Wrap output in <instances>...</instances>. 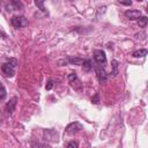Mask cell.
Returning a JSON list of instances; mask_svg holds the SVG:
<instances>
[{
    "label": "cell",
    "instance_id": "obj_1",
    "mask_svg": "<svg viewBox=\"0 0 148 148\" xmlns=\"http://www.w3.org/2000/svg\"><path fill=\"white\" fill-rule=\"evenodd\" d=\"M10 23L15 28H23L28 25V18H25L24 16H13L10 18Z\"/></svg>",
    "mask_w": 148,
    "mask_h": 148
},
{
    "label": "cell",
    "instance_id": "obj_2",
    "mask_svg": "<svg viewBox=\"0 0 148 148\" xmlns=\"http://www.w3.org/2000/svg\"><path fill=\"white\" fill-rule=\"evenodd\" d=\"M94 68H95V72H96V75H97V79H98V81L101 82V83H103V82H105L106 80H108V73L105 72V69L101 66V65H95L94 66Z\"/></svg>",
    "mask_w": 148,
    "mask_h": 148
},
{
    "label": "cell",
    "instance_id": "obj_3",
    "mask_svg": "<svg viewBox=\"0 0 148 148\" xmlns=\"http://www.w3.org/2000/svg\"><path fill=\"white\" fill-rule=\"evenodd\" d=\"M81 130H83V126H82L79 121H74V123H71V124L66 127V133H67V134H74V133L80 132Z\"/></svg>",
    "mask_w": 148,
    "mask_h": 148
},
{
    "label": "cell",
    "instance_id": "obj_4",
    "mask_svg": "<svg viewBox=\"0 0 148 148\" xmlns=\"http://www.w3.org/2000/svg\"><path fill=\"white\" fill-rule=\"evenodd\" d=\"M44 138L46 141L56 142L58 141V132L56 130H44Z\"/></svg>",
    "mask_w": 148,
    "mask_h": 148
},
{
    "label": "cell",
    "instance_id": "obj_5",
    "mask_svg": "<svg viewBox=\"0 0 148 148\" xmlns=\"http://www.w3.org/2000/svg\"><path fill=\"white\" fill-rule=\"evenodd\" d=\"M94 58H95L96 62L101 66L106 62V56H105L104 51H102V50H95L94 51Z\"/></svg>",
    "mask_w": 148,
    "mask_h": 148
},
{
    "label": "cell",
    "instance_id": "obj_6",
    "mask_svg": "<svg viewBox=\"0 0 148 148\" xmlns=\"http://www.w3.org/2000/svg\"><path fill=\"white\" fill-rule=\"evenodd\" d=\"M125 16L127 18H130V20H136V18H139L141 16V12L136 10V9H134V10H126L125 12Z\"/></svg>",
    "mask_w": 148,
    "mask_h": 148
},
{
    "label": "cell",
    "instance_id": "obj_7",
    "mask_svg": "<svg viewBox=\"0 0 148 148\" xmlns=\"http://www.w3.org/2000/svg\"><path fill=\"white\" fill-rule=\"evenodd\" d=\"M16 102H17V97H13L7 104H6V109H7V112L9 114H12L14 111H15V106H16Z\"/></svg>",
    "mask_w": 148,
    "mask_h": 148
},
{
    "label": "cell",
    "instance_id": "obj_8",
    "mask_svg": "<svg viewBox=\"0 0 148 148\" xmlns=\"http://www.w3.org/2000/svg\"><path fill=\"white\" fill-rule=\"evenodd\" d=\"M1 69H2V72H3V74L6 75V76H13L14 75V73H15V71H14V68L10 66V65H8V62L7 64H3L2 65V67H1Z\"/></svg>",
    "mask_w": 148,
    "mask_h": 148
},
{
    "label": "cell",
    "instance_id": "obj_9",
    "mask_svg": "<svg viewBox=\"0 0 148 148\" xmlns=\"http://www.w3.org/2000/svg\"><path fill=\"white\" fill-rule=\"evenodd\" d=\"M68 61H69L72 65H82L84 60H83L82 58H77V57H69V58H68Z\"/></svg>",
    "mask_w": 148,
    "mask_h": 148
},
{
    "label": "cell",
    "instance_id": "obj_10",
    "mask_svg": "<svg viewBox=\"0 0 148 148\" xmlns=\"http://www.w3.org/2000/svg\"><path fill=\"white\" fill-rule=\"evenodd\" d=\"M132 56L134 57V58H142V57H145V56H147V50H138V51H134L133 53H132Z\"/></svg>",
    "mask_w": 148,
    "mask_h": 148
},
{
    "label": "cell",
    "instance_id": "obj_11",
    "mask_svg": "<svg viewBox=\"0 0 148 148\" xmlns=\"http://www.w3.org/2000/svg\"><path fill=\"white\" fill-rule=\"evenodd\" d=\"M147 23H148V18H147V16H140V17L138 18V24H139V27L145 28V27L147 25Z\"/></svg>",
    "mask_w": 148,
    "mask_h": 148
},
{
    "label": "cell",
    "instance_id": "obj_12",
    "mask_svg": "<svg viewBox=\"0 0 148 148\" xmlns=\"http://www.w3.org/2000/svg\"><path fill=\"white\" fill-rule=\"evenodd\" d=\"M82 66H83V71L84 72H89L92 68V65H91V61L90 60H84L83 64H82Z\"/></svg>",
    "mask_w": 148,
    "mask_h": 148
},
{
    "label": "cell",
    "instance_id": "obj_13",
    "mask_svg": "<svg viewBox=\"0 0 148 148\" xmlns=\"http://www.w3.org/2000/svg\"><path fill=\"white\" fill-rule=\"evenodd\" d=\"M112 65V72H111V74H112V76H116L117 74H118V71H117V68H118V61L117 60H112V62H111Z\"/></svg>",
    "mask_w": 148,
    "mask_h": 148
},
{
    "label": "cell",
    "instance_id": "obj_14",
    "mask_svg": "<svg viewBox=\"0 0 148 148\" xmlns=\"http://www.w3.org/2000/svg\"><path fill=\"white\" fill-rule=\"evenodd\" d=\"M6 96H7L6 88H5V86H3L2 83H0V101L5 99V98H6Z\"/></svg>",
    "mask_w": 148,
    "mask_h": 148
},
{
    "label": "cell",
    "instance_id": "obj_15",
    "mask_svg": "<svg viewBox=\"0 0 148 148\" xmlns=\"http://www.w3.org/2000/svg\"><path fill=\"white\" fill-rule=\"evenodd\" d=\"M35 5H36L37 7H39V9H40L42 12H46V8L44 7V2H43V1L37 0V1H35Z\"/></svg>",
    "mask_w": 148,
    "mask_h": 148
},
{
    "label": "cell",
    "instance_id": "obj_16",
    "mask_svg": "<svg viewBox=\"0 0 148 148\" xmlns=\"http://www.w3.org/2000/svg\"><path fill=\"white\" fill-rule=\"evenodd\" d=\"M17 64H18V61H17V59H15V58L9 59V61H8V65H10L13 68H15V67L17 66Z\"/></svg>",
    "mask_w": 148,
    "mask_h": 148
},
{
    "label": "cell",
    "instance_id": "obj_17",
    "mask_svg": "<svg viewBox=\"0 0 148 148\" xmlns=\"http://www.w3.org/2000/svg\"><path fill=\"white\" fill-rule=\"evenodd\" d=\"M77 147H79V145H77L76 141H71V142L67 145L66 148H77Z\"/></svg>",
    "mask_w": 148,
    "mask_h": 148
},
{
    "label": "cell",
    "instance_id": "obj_18",
    "mask_svg": "<svg viewBox=\"0 0 148 148\" xmlns=\"http://www.w3.org/2000/svg\"><path fill=\"white\" fill-rule=\"evenodd\" d=\"M76 77H77V76H76V73H71V74L68 75V80H69L71 82H73L74 80H76Z\"/></svg>",
    "mask_w": 148,
    "mask_h": 148
},
{
    "label": "cell",
    "instance_id": "obj_19",
    "mask_svg": "<svg viewBox=\"0 0 148 148\" xmlns=\"http://www.w3.org/2000/svg\"><path fill=\"white\" fill-rule=\"evenodd\" d=\"M98 101H99V98H98V95H95V96L91 98V102H92V103H95V104H96V103H98Z\"/></svg>",
    "mask_w": 148,
    "mask_h": 148
},
{
    "label": "cell",
    "instance_id": "obj_20",
    "mask_svg": "<svg viewBox=\"0 0 148 148\" xmlns=\"http://www.w3.org/2000/svg\"><path fill=\"white\" fill-rule=\"evenodd\" d=\"M52 86H53V83H52V80H50V81L47 82V84H46V90H50V89L52 88Z\"/></svg>",
    "mask_w": 148,
    "mask_h": 148
},
{
    "label": "cell",
    "instance_id": "obj_21",
    "mask_svg": "<svg viewBox=\"0 0 148 148\" xmlns=\"http://www.w3.org/2000/svg\"><path fill=\"white\" fill-rule=\"evenodd\" d=\"M121 5H125V6H131L132 5V2L131 1H127V2H125V1H119Z\"/></svg>",
    "mask_w": 148,
    "mask_h": 148
},
{
    "label": "cell",
    "instance_id": "obj_22",
    "mask_svg": "<svg viewBox=\"0 0 148 148\" xmlns=\"http://www.w3.org/2000/svg\"><path fill=\"white\" fill-rule=\"evenodd\" d=\"M44 148H51L50 146H44Z\"/></svg>",
    "mask_w": 148,
    "mask_h": 148
}]
</instances>
